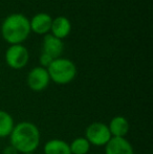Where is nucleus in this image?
<instances>
[{"instance_id": "nucleus-7", "label": "nucleus", "mask_w": 153, "mask_h": 154, "mask_svg": "<svg viewBox=\"0 0 153 154\" xmlns=\"http://www.w3.org/2000/svg\"><path fill=\"white\" fill-rule=\"evenodd\" d=\"M105 154H134L132 144L126 137H111L104 147Z\"/></svg>"}, {"instance_id": "nucleus-3", "label": "nucleus", "mask_w": 153, "mask_h": 154, "mask_svg": "<svg viewBox=\"0 0 153 154\" xmlns=\"http://www.w3.org/2000/svg\"><path fill=\"white\" fill-rule=\"evenodd\" d=\"M46 69L50 81L58 85H66L72 83L76 79L78 73L76 64L66 58H58L53 60Z\"/></svg>"}, {"instance_id": "nucleus-13", "label": "nucleus", "mask_w": 153, "mask_h": 154, "mask_svg": "<svg viewBox=\"0 0 153 154\" xmlns=\"http://www.w3.org/2000/svg\"><path fill=\"white\" fill-rule=\"evenodd\" d=\"M15 127V122L11 113L0 109V138L8 137Z\"/></svg>"}, {"instance_id": "nucleus-1", "label": "nucleus", "mask_w": 153, "mask_h": 154, "mask_svg": "<svg viewBox=\"0 0 153 154\" xmlns=\"http://www.w3.org/2000/svg\"><path fill=\"white\" fill-rule=\"evenodd\" d=\"M8 137L10 145L22 154L34 153L41 144V133L38 126L27 121L15 124Z\"/></svg>"}, {"instance_id": "nucleus-5", "label": "nucleus", "mask_w": 153, "mask_h": 154, "mask_svg": "<svg viewBox=\"0 0 153 154\" xmlns=\"http://www.w3.org/2000/svg\"><path fill=\"white\" fill-rule=\"evenodd\" d=\"M5 63L15 70L24 68L29 61V49L22 44L11 45L5 51Z\"/></svg>"}, {"instance_id": "nucleus-10", "label": "nucleus", "mask_w": 153, "mask_h": 154, "mask_svg": "<svg viewBox=\"0 0 153 154\" xmlns=\"http://www.w3.org/2000/svg\"><path fill=\"white\" fill-rule=\"evenodd\" d=\"M107 126L112 137H126L130 131V124L123 116H113Z\"/></svg>"}, {"instance_id": "nucleus-2", "label": "nucleus", "mask_w": 153, "mask_h": 154, "mask_svg": "<svg viewBox=\"0 0 153 154\" xmlns=\"http://www.w3.org/2000/svg\"><path fill=\"white\" fill-rule=\"evenodd\" d=\"M31 32L29 19L20 13L8 15L1 24L2 38L11 45L22 44Z\"/></svg>"}, {"instance_id": "nucleus-16", "label": "nucleus", "mask_w": 153, "mask_h": 154, "mask_svg": "<svg viewBox=\"0 0 153 154\" xmlns=\"http://www.w3.org/2000/svg\"><path fill=\"white\" fill-rule=\"evenodd\" d=\"M2 154H19V152L12 146V145H8V146L3 148Z\"/></svg>"}, {"instance_id": "nucleus-15", "label": "nucleus", "mask_w": 153, "mask_h": 154, "mask_svg": "<svg viewBox=\"0 0 153 154\" xmlns=\"http://www.w3.org/2000/svg\"><path fill=\"white\" fill-rule=\"evenodd\" d=\"M53 58L49 57L48 55L46 54L42 53L40 55V58H39V62H40V66L41 67H44V68H47V67L50 65V63L53 62Z\"/></svg>"}, {"instance_id": "nucleus-17", "label": "nucleus", "mask_w": 153, "mask_h": 154, "mask_svg": "<svg viewBox=\"0 0 153 154\" xmlns=\"http://www.w3.org/2000/svg\"><path fill=\"white\" fill-rule=\"evenodd\" d=\"M24 154H34V153H24Z\"/></svg>"}, {"instance_id": "nucleus-8", "label": "nucleus", "mask_w": 153, "mask_h": 154, "mask_svg": "<svg viewBox=\"0 0 153 154\" xmlns=\"http://www.w3.org/2000/svg\"><path fill=\"white\" fill-rule=\"evenodd\" d=\"M64 51V43L62 40L56 38L51 34H47L44 36L42 44V53L48 55L54 60L61 58Z\"/></svg>"}, {"instance_id": "nucleus-14", "label": "nucleus", "mask_w": 153, "mask_h": 154, "mask_svg": "<svg viewBox=\"0 0 153 154\" xmlns=\"http://www.w3.org/2000/svg\"><path fill=\"white\" fill-rule=\"evenodd\" d=\"M90 148H91V146L84 136L76 137L69 144V149L72 154H88Z\"/></svg>"}, {"instance_id": "nucleus-11", "label": "nucleus", "mask_w": 153, "mask_h": 154, "mask_svg": "<svg viewBox=\"0 0 153 154\" xmlns=\"http://www.w3.org/2000/svg\"><path fill=\"white\" fill-rule=\"evenodd\" d=\"M70 32H72V23L67 17L59 16L53 19V23H51L50 27V34L53 36L62 40V39L69 36Z\"/></svg>"}, {"instance_id": "nucleus-6", "label": "nucleus", "mask_w": 153, "mask_h": 154, "mask_svg": "<svg viewBox=\"0 0 153 154\" xmlns=\"http://www.w3.org/2000/svg\"><path fill=\"white\" fill-rule=\"evenodd\" d=\"M49 75L47 72V69L44 67L37 66L31 69L29 73H27L26 78V83L27 86L31 90L35 92H40L45 90L49 85Z\"/></svg>"}, {"instance_id": "nucleus-9", "label": "nucleus", "mask_w": 153, "mask_h": 154, "mask_svg": "<svg viewBox=\"0 0 153 154\" xmlns=\"http://www.w3.org/2000/svg\"><path fill=\"white\" fill-rule=\"evenodd\" d=\"M53 18L46 13H38L29 20L31 31L37 35H47L50 32Z\"/></svg>"}, {"instance_id": "nucleus-4", "label": "nucleus", "mask_w": 153, "mask_h": 154, "mask_svg": "<svg viewBox=\"0 0 153 154\" xmlns=\"http://www.w3.org/2000/svg\"><path fill=\"white\" fill-rule=\"evenodd\" d=\"M84 137L88 140L90 146L101 148V147H105V145L110 140L112 136H111L107 124L102 122H93L86 127Z\"/></svg>"}, {"instance_id": "nucleus-12", "label": "nucleus", "mask_w": 153, "mask_h": 154, "mask_svg": "<svg viewBox=\"0 0 153 154\" xmlns=\"http://www.w3.org/2000/svg\"><path fill=\"white\" fill-rule=\"evenodd\" d=\"M44 154H72L69 143L60 138H51L47 140L43 146Z\"/></svg>"}]
</instances>
